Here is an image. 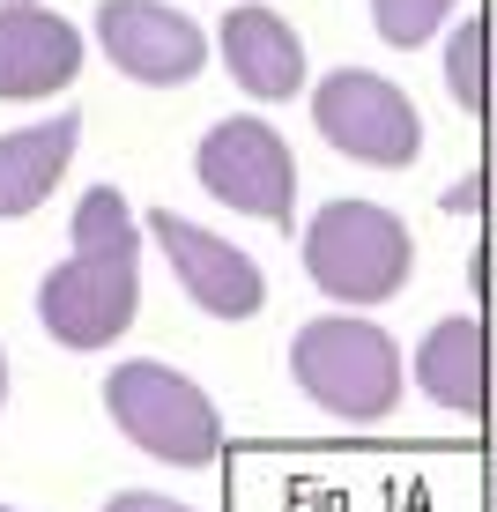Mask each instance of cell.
Wrapping results in <instances>:
<instances>
[{"label": "cell", "instance_id": "obj_1", "mask_svg": "<svg viewBox=\"0 0 497 512\" xmlns=\"http://www.w3.org/2000/svg\"><path fill=\"white\" fill-rule=\"evenodd\" d=\"M141 312V238L119 186L75 201V260L38 282V320L60 349H112Z\"/></svg>", "mask_w": 497, "mask_h": 512}, {"label": "cell", "instance_id": "obj_2", "mask_svg": "<svg viewBox=\"0 0 497 512\" xmlns=\"http://www.w3.org/2000/svg\"><path fill=\"white\" fill-rule=\"evenodd\" d=\"M290 379L312 409L342 423H386L408 394V357L379 320L357 312H327L290 334Z\"/></svg>", "mask_w": 497, "mask_h": 512}, {"label": "cell", "instance_id": "obj_3", "mask_svg": "<svg viewBox=\"0 0 497 512\" xmlns=\"http://www.w3.org/2000/svg\"><path fill=\"white\" fill-rule=\"evenodd\" d=\"M297 253H305L312 290L334 297L342 312L394 305L408 290V275H416V238L379 201H319V216L305 223Z\"/></svg>", "mask_w": 497, "mask_h": 512}, {"label": "cell", "instance_id": "obj_4", "mask_svg": "<svg viewBox=\"0 0 497 512\" xmlns=\"http://www.w3.org/2000/svg\"><path fill=\"white\" fill-rule=\"evenodd\" d=\"M104 416L119 423L127 446H141L164 468H208L223 453V409L179 364H156V357L112 364L104 372Z\"/></svg>", "mask_w": 497, "mask_h": 512}, {"label": "cell", "instance_id": "obj_5", "mask_svg": "<svg viewBox=\"0 0 497 512\" xmlns=\"http://www.w3.org/2000/svg\"><path fill=\"white\" fill-rule=\"evenodd\" d=\"M312 127H319V141H334V149H342L349 164H364V171H408L423 156V112L408 104L401 82L371 75V67H334V75H319Z\"/></svg>", "mask_w": 497, "mask_h": 512}, {"label": "cell", "instance_id": "obj_6", "mask_svg": "<svg viewBox=\"0 0 497 512\" xmlns=\"http://www.w3.org/2000/svg\"><path fill=\"white\" fill-rule=\"evenodd\" d=\"M193 179L216 193L223 208H238V216H260V223L297 216V156H290V141L253 112H230L201 134Z\"/></svg>", "mask_w": 497, "mask_h": 512}, {"label": "cell", "instance_id": "obj_7", "mask_svg": "<svg viewBox=\"0 0 497 512\" xmlns=\"http://www.w3.org/2000/svg\"><path fill=\"white\" fill-rule=\"evenodd\" d=\"M97 45L141 90H179L216 52L201 38V23L186 8H171V0H97Z\"/></svg>", "mask_w": 497, "mask_h": 512}, {"label": "cell", "instance_id": "obj_8", "mask_svg": "<svg viewBox=\"0 0 497 512\" xmlns=\"http://www.w3.org/2000/svg\"><path fill=\"white\" fill-rule=\"evenodd\" d=\"M149 238L164 245L179 290L208 312V320H253V312L268 305V275H260V260H245L230 238L201 231V223H186V216H171V208H156V216H149Z\"/></svg>", "mask_w": 497, "mask_h": 512}, {"label": "cell", "instance_id": "obj_9", "mask_svg": "<svg viewBox=\"0 0 497 512\" xmlns=\"http://www.w3.org/2000/svg\"><path fill=\"white\" fill-rule=\"evenodd\" d=\"M82 75V30L67 15L38 8H0V104L60 97Z\"/></svg>", "mask_w": 497, "mask_h": 512}, {"label": "cell", "instance_id": "obj_10", "mask_svg": "<svg viewBox=\"0 0 497 512\" xmlns=\"http://www.w3.org/2000/svg\"><path fill=\"white\" fill-rule=\"evenodd\" d=\"M216 52H223L230 82H238L245 97H260V104H282V97L305 90V38L290 30V15L260 8V0H238V8L223 15Z\"/></svg>", "mask_w": 497, "mask_h": 512}, {"label": "cell", "instance_id": "obj_11", "mask_svg": "<svg viewBox=\"0 0 497 512\" xmlns=\"http://www.w3.org/2000/svg\"><path fill=\"white\" fill-rule=\"evenodd\" d=\"M408 379L423 386V401L446 416H483L490 401V342H483V320L453 312V320H431V334L416 342V364Z\"/></svg>", "mask_w": 497, "mask_h": 512}, {"label": "cell", "instance_id": "obj_12", "mask_svg": "<svg viewBox=\"0 0 497 512\" xmlns=\"http://www.w3.org/2000/svg\"><path fill=\"white\" fill-rule=\"evenodd\" d=\"M75 141H82L75 112L38 119V127H23V134H0V223L38 216L52 201V186H60L67 164H75Z\"/></svg>", "mask_w": 497, "mask_h": 512}, {"label": "cell", "instance_id": "obj_13", "mask_svg": "<svg viewBox=\"0 0 497 512\" xmlns=\"http://www.w3.org/2000/svg\"><path fill=\"white\" fill-rule=\"evenodd\" d=\"M453 8H460V0H371V30H379L386 45L416 52V45H431L438 30H446Z\"/></svg>", "mask_w": 497, "mask_h": 512}, {"label": "cell", "instance_id": "obj_14", "mask_svg": "<svg viewBox=\"0 0 497 512\" xmlns=\"http://www.w3.org/2000/svg\"><path fill=\"white\" fill-rule=\"evenodd\" d=\"M483 52H490V30L483 23H460L453 38H446V90H453L460 112H483V97H490Z\"/></svg>", "mask_w": 497, "mask_h": 512}, {"label": "cell", "instance_id": "obj_15", "mask_svg": "<svg viewBox=\"0 0 497 512\" xmlns=\"http://www.w3.org/2000/svg\"><path fill=\"white\" fill-rule=\"evenodd\" d=\"M104 512H186V505L164 490H119V498H104Z\"/></svg>", "mask_w": 497, "mask_h": 512}, {"label": "cell", "instance_id": "obj_16", "mask_svg": "<svg viewBox=\"0 0 497 512\" xmlns=\"http://www.w3.org/2000/svg\"><path fill=\"white\" fill-rule=\"evenodd\" d=\"M0 409H8V349H0Z\"/></svg>", "mask_w": 497, "mask_h": 512}, {"label": "cell", "instance_id": "obj_17", "mask_svg": "<svg viewBox=\"0 0 497 512\" xmlns=\"http://www.w3.org/2000/svg\"><path fill=\"white\" fill-rule=\"evenodd\" d=\"M0 8H38V0H0Z\"/></svg>", "mask_w": 497, "mask_h": 512}, {"label": "cell", "instance_id": "obj_18", "mask_svg": "<svg viewBox=\"0 0 497 512\" xmlns=\"http://www.w3.org/2000/svg\"><path fill=\"white\" fill-rule=\"evenodd\" d=\"M0 512H8V505H0Z\"/></svg>", "mask_w": 497, "mask_h": 512}]
</instances>
